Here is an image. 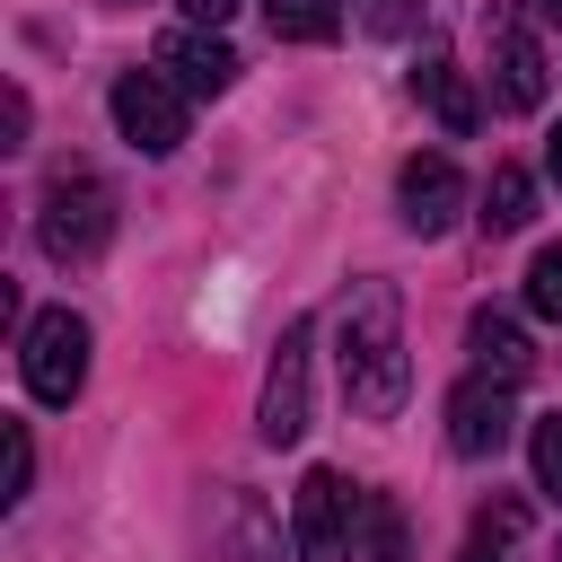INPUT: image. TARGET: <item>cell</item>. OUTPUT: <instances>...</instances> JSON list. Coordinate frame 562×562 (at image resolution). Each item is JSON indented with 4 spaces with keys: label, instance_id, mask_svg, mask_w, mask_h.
<instances>
[{
    "label": "cell",
    "instance_id": "2e32d148",
    "mask_svg": "<svg viewBox=\"0 0 562 562\" xmlns=\"http://www.w3.org/2000/svg\"><path fill=\"white\" fill-rule=\"evenodd\" d=\"M281 44H334L342 35V0H263Z\"/></svg>",
    "mask_w": 562,
    "mask_h": 562
},
{
    "label": "cell",
    "instance_id": "ac0fdd59",
    "mask_svg": "<svg viewBox=\"0 0 562 562\" xmlns=\"http://www.w3.org/2000/svg\"><path fill=\"white\" fill-rule=\"evenodd\" d=\"M527 457H536V492H553V501H562V413H544V422H536Z\"/></svg>",
    "mask_w": 562,
    "mask_h": 562
},
{
    "label": "cell",
    "instance_id": "d6986e66",
    "mask_svg": "<svg viewBox=\"0 0 562 562\" xmlns=\"http://www.w3.org/2000/svg\"><path fill=\"white\" fill-rule=\"evenodd\" d=\"M0 439H9V474H0V501L18 509V501H26V483H35V439H26V422H9Z\"/></svg>",
    "mask_w": 562,
    "mask_h": 562
},
{
    "label": "cell",
    "instance_id": "4fadbf2b",
    "mask_svg": "<svg viewBox=\"0 0 562 562\" xmlns=\"http://www.w3.org/2000/svg\"><path fill=\"white\" fill-rule=\"evenodd\" d=\"M483 237H509V228H527L536 220V176L527 167H492V184H483Z\"/></svg>",
    "mask_w": 562,
    "mask_h": 562
},
{
    "label": "cell",
    "instance_id": "52a82bcc",
    "mask_svg": "<svg viewBox=\"0 0 562 562\" xmlns=\"http://www.w3.org/2000/svg\"><path fill=\"white\" fill-rule=\"evenodd\" d=\"M483 35H492V97H501L509 114H536V105H544V44L527 35L518 9H501Z\"/></svg>",
    "mask_w": 562,
    "mask_h": 562
},
{
    "label": "cell",
    "instance_id": "8fae6325",
    "mask_svg": "<svg viewBox=\"0 0 562 562\" xmlns=\"http://www.w3.org/2000/svg\"><path fill=\"white\" fill-rule=\"evenodd\" d=\"M413 97L439 114V132H448V140H465V132H474V88H465V70L448 61V44H422V61H413Z\"/></svg>",
    "mask_w": 562,
    "mask_h": 562
},
{
    "label": "cell",
    "instance_id": "9a60e30c",
    "mask_svg": "<svg viewBox=\"0 0 562 562\" xmlns=\"http://www.w3.org/2000/svg\"><path fill=\"white\" fill-rule=\"evenodd\" d=\"M360 562H413V536H404L395 492H360Z\"/></svg>",
    "mask_w": 562,
    "mask_h": 562
},
{
    "label": "cell",
    "instance_id": "3957f363",
    "mask_svg": "<svg viewBox=\"0 0 562 562\" xmlns=\"http://www.w3.org/2000/svg\"><path fill=\"white\" fill-rule=\"evenodd\" d=\"M18 378H26L35 404H70V395L88 386V316H79V307H44V316H26Z\"/></svg>",
    "mask_w": 562,
    "mask_h": 562
},
{
    "label": "cell",
    "instance_id": "7a4b0ae2",
    "mask_svg": "<svg viewBox=\"0 0 562 562\" xmlns=\"http://www.w3.org/2000/svg\"><path fill=\"white\" fill-rule=\"evenodd\" d=\"M105 237H114V193H105V176H97V167H53L44 211H35V246H44L53 263H88V255H105Z\"/></svg>",
    "mask_w": 562,
    "mask_h": 562
},
{
    "label": "cell",
    "instance_id": "e0dca14e",
    "mask_svg": "<svg viewBox=\"0 0 562 562\" xmlns=\"http://www.w3.org/2000/svg\"><path fill=\"white\" fill-rule=\"evenodd\" d=\"M527 307H536L544 325H562V246H544V255L527 263Z\"/></svg>",
    "mask_w": 562,
    "mask_h": 562
},
{
    "label": "cell",
    "instance_id": "5b68a950",
    "mask_svg": "<svg viewBox=\"0 0 562 562\" xmlns=\"http://www.w3.org/2000/svg\"><path fill=\"white\" fill-rule=\"evenodd\" d=\"M105 105H114V132H123L140 158H167V149L184 140V105H193V97H184V88L149 61V70H123Z\"/></svg>",
    "mask_w": 562,
    "mask_h": 562
},
{
    "label": "cell",
    "instance_id": "8992f818",
    "mask_svg": "<svg viewBox=\"0 0 562 562\" xmlns=\"http://www.w3.org/2000/svg\"><path fill=\"white\" fill-rule=\"evenodd\" d=\"M255 430H263L272 448H299V439H307V316L281 325V351H272V369H263Z\"/></svg>",
    "mask_w": 562,
    "mask_h": 562
},
{
    "label": "cell",
    "instance_id": "7c38bea8",
    "mask_svg": "<svg viewBox=\"0 0 562 562\" xmlns=\"http://www.w3.org/2000/svg\"><path fill=\"white\" fill-rule=\"evenodd\" d=\"M465 351H474V369H483V378H501V386H518V378L536 369V342H527V325H518V316H501V307H474V325H465Z\"/></svg>",
    "mask_w": 562,
    "mask_h": 562
},
{
    "label": "cell",
    "instance_id": "ffe728a7",
    "mask_svg": "<svg viewBox=\"0 0 562 562\" xmlns=\"http://www.w3.org/2000/svg\"><path fill=\"white\" fill-rule=\"evenodd\" d=\"M176 9H184V26H211V35L237 18V0H176Z\"/></svg>",
    "mask_w": 562,
    "mask_h": 562
},
{
    "label": "cell",
    "instance_id": "603a6c76",
    "mask_svg": "<svg viewBox=\"0 0 562 562\" xmlns=\"http://www.w3.org/2000/svg\"><path fill=\"white\" fill-rule=\"evenodd\" d=\"M553 562H562V544H553Z\"/></svg>",
    "mask_w": 562,
    "mask_h": 562
},
{
    "label": "cell",
    "instance_id": "30bf717a",
    "mask_svg": "<svg viewBox=\"0 0 562 562\" xmlns=\"http://www.w3.org/2000/svg\"><path fill=\"white\" fill-rule=\"evenodd\" d=\"M149 61H158V70H167V79H176L184 97H220V88L237 79V53H228V44L211 35V26H167Z\"/></svg>",
    "mask_w": 562,
    "mask_h": 562
},
{
    "label": "cell",
    "instance_id": "277c9868",
    "mask_svg": "<svg viewBox=\"0 0 562 562\" xmlns=\"http://www.w3.org/2000/svg\"><path fill=\"white\" fill-rule=\"evenodd\" d=\"M351 527H360V492L334 465H307L290 492V553L299 562H351Z\"/></svg>",
    "mask_w": 562,
    "mask_h": 562
},
{
    "label": "cell",
    "instance_id": "5bb4252c",
    "mask_svg": "<svg viewBox=\"0 0 562 562\" xmlns=\"http://www.w3.org/2000/svg\"><path fill=\"white\" fill-rule=\"evenodd\" d=\"M518 536H527V501H492V509H474V527H465V553L457 562H509L518 553Z\"/></svg>",
    "mask_w": 562,
    "mask_h": 562
},
{
    "label": "cell",
    "instance_id": "ba28073f",
    "mask_svg": "<svg viewBox=\"0 0 562 562\" xmlns=\"http://www.w3.org/2000/svg\"><path fill=\"white\" fill-rule=\"evenodd\" d=\"M395 211H404V228L413 237H439L457 211H465V176H457V158H404V176H395Z\"/></svg>",
    "mask_w": 562,
    "mask_h": 562
},
{
    "label": "cell",
    "instance_id": "6da1fadb",
    "mask_svg": "<svg viewBox=\"0 0 562 562\" xmlns=\"http://www.w3.org/2000/svg\"><path fill=\"white\" fill-rule=\"evenodd\" d=\"M334 369H342V404L360 422H395L413 395V351H404V299L395 281H351L342 316H334Z\"/></svg>",
    "mask_w": 562,
    "mask_h": 562
},
{
    "label": "cell",
    "instance_id": "7402d4cb",
    "mask_svg": "<svg viewBox=\"0 0 562 562\" xmlns=\"http://www.w3.org/2000/svg\"><path fill=\"white\" fill-rule=\"evenodd\" d=\"M536 9H544V18H562V0H536Z\"/></svg>",
    "mask_w": 562,
    "mask_h": 562
},
{
    "label": "cell",
    "instance_id": "9c48e42d",
    "mask_svg": "<svg viewBox=\"0 0 562 562\" xmlns=\"http://www.w3.org/2000/svg\"><path fill=\"white\" fill-rule=\"evenodd\" d=\"M509 422H518V413H509V386L483 378V369L448 395V448H457V457H501V448H509Z\"/></svg>",
    "mask_w": 562,
    "mask_h": 562
},
{
    "label": "cell",
    "instance_id": "44dd1931",
    "mask_svg": "<svg viewBox=\"0 0 562 562\" xmlns=\"http://www.w3.org/2000/svg\"><path fill=\"white\" fill-rule=\"evenodd\" d=\"M544 176L562 184V123H553V140H544Z\"/></svg>",
    "mask_w": 562,
    "mask_h": 562
}]
</instances>
